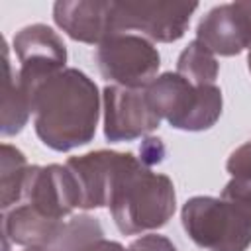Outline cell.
Instances as JSON below:
<instances>
[{
  "instance_id": "obj_1",
  "label": "cell",
  "mask_w": 251,
  "mask_h": 251,
  "mask_svg": "<svg viewBox=\"0 0 251 251\" xmlns=\"http://www.w3.org/2000/svg\"><path fill=\"white\" fill-rule=\"evenodd\" d=\"M102 94L80 69L67 67L31 90L33 127L41 143L67 153L90 143L100 120Z\"/></svg>"
},
{
  "instance_id": "obj_2",
  "label": "cell",
  "mask_w": 251,
  "mask_h": 251,
  "mask_svg": "<svg viewBox=\"0 0 251 251\" xmlns=\"http://www.w3.org/2000/svg\"><path fill=\"white\" fill-rule=\"evenodd\" d=\"M106 208L124 235L149 233L169 224L176 210L173 180L133 153L120 151Z\"/></svg>"
},
{
  "instance_id": "obj_3",
  "label": "cell",
  "mask_w": 251,
  "mask_h": 251,
  "mask_svg": "<svg viewBox=\"0 0 251 251\" xmlns=\"http://www.w3.org/2000/svg\"><path fill=\"white\" fill-rule=\"evenodd\" d=\"M145 94L157 116L180 131L210 129L220 120L224 108L220 86H196L176 71L157 75V78L147 84Z\"/></svg>"
},
{
  "instance_id": "obj_4",
  "label": "cell",
  "mask_w": 251,
  "mask_h": 251,
  "mask_svg": "<svg viewBox=\"0 0 251 251\" xmlns=\"http://www.w3.org/2000/svg\"><path fill=\"white\" fill-rule=\"evenodd\" d=\"M186 235L204 251H247L251 208L222 196H192L180 208Z\"/></svg>"
},
{
  "instance_id": "obj_5",
  "label": "cell",
  "mask_w": 251,
  "mask_h": 251,
  "mask_svg": "<svg viewBox=\"0 0 251 251\" xmlns=\"http://www.w3.org/2000/svg\"><path fill=\"white\" fill-rule=\"evenodd\" d=\"M198 2H110L112 33H137L149 41L173 43L184 37Z\"/></svg>"
},
{
  "instance_id": "obj_6",
  "label": "cell",
  "mask_w": 251,
  "mask_h": 251,
  "mask_svg": "<svg viewBox=\"0 0 251 251\" xmlns=\"http://www.w3.org/2000/svg\"><path fill=\"white\" fill-rule=\"evenodd\" d=\"M94 61L110 84L126 88H147L161 67V55L153 41L124 31L112 33L96 45Z\"/></svg>"
},
{
  "instance_id": "obj_7",
  "label": "cell",
  "mask_w": 251,
  "mask_h": 251,
  "mask_svg": "<svg viewBox=\"0 0 251 251\" xmlns=\"http://www.w3.org/2000/svg\"><path fill=\"white\" fill-rule=\"evenodd\" d=\"M104 137L110 143L147 137L161 126V118L147 100L145 88L106 84L102 90Z\"/></svg>"
},
{
  "instance_id": "obj_8",
  "label": "cell",
  "mask_w": 251,
  "mask_h": 251,
  "mask_svg": "<svg viewBox=\"0 0 251 251\" xmlns=\"http://www.w3.org/2000/svg\"><path fill=\"white\" fill-rule=\"evenodd\" d=\"M12 49L20 61V80L31 90L47 76L67 69V45L47 24H29L16 31Z\"/></svg>"
},
{
  "instance_id": "obj_9",
  "label": "cell",
  "mask_w": 251,
  "mask_h": 251,
  "mask_svg": "<svg viewBox=\"0 0 251 251\" xmlns=\"http://www.w3.org/2000/svg\"><path fill=\"white\" fill-rule=\"evenodd\" d=\"M22 202L49 218L67 220L75 210H80V192L67 165H29Z\"/></svg>"
},
{
  "instance_id": "obj_10",
  "label": "cell",
  "mask_w": 251,
  "mask_h": 251,
  "mask_svg": "<svg viewBox=\"0 0 251 251\" xmlns=\"http://www.w3.org/2000/svg\"><path fill=\"white\" fill-rule=\"evenodd\" d=\"M196 39L216 57H233L251 47V0L210 8L196 25Z\"/></svg>"
},
{
  "instance_id": "obj_11",
  "label": "cell",
  "mask_w": 251,
  "mask_h": 251,
  "mask_svg": "<svg viewBox=\"0 0 251 251\" xmlns=\"http://www.w3.org/2000/svg\"><path fill=\"white\" fill-rule=\"evenodd\" d=\"M67 220H55L33 208L31 204H18L2 212V241L4 251H10V245L29 247H49L53 249L59 241Z\"/></svg>"
},
{
  "instance_id": "obj_12",
  "label": "cell",
  "mask_w": 251,
  "mask_h": 251,
  "mask_svg": "<svg viewBox=\"0 0 251 251\" xmlns=\"http://www.w3.org/2000/svg\"><path fill=\"white\" fill-rule=\"evenodd\" d=\"M53 22L71 39L88 45L112 35L108 0H59L53 4Z\"/></svg>"
},
{
  "instance_id": "obj_13",
  "label": "cell",
  "mask_w": 251,
  "mask_h": 251,
  "mask_svg": "<svg viewBox=\"0 0 251 251\" xmlns=\"http://www.w3.org/2000/svg\"><path fill=\"white\" fill-rule=\"evenodd\" d=\"M120 151L96 149L84 155H75L67 159L78 192H80V210H98L106 208L112 175L118 163Z\"/></svg>"
},
{
  "instance_id": "obj_14",
  "label": "cell",
  "mask_w": 251,
  "mask_h": 251,
  "mask_svg": "<svg viewBox=\"0 0 251 251\" xmlns=\"http://www.w3.org/2000/svg\"><path fill=\"white\" fill-rule=\"evenodd\" d=\"M4 53V80H2V118H0V133L2 137L18 135L33 116L31 110V94L22 84L18 71H14L10 61L8 41H2Z\"/></svg>"
},
{
  "instance_id": "obj_15",
  "label": "cell",
  "mask_w": 251,
  "mask_h": 251,
  "mask_svg": "<svg viewBox=\"0 0 251 251\" xmlns=\"http://www.w3.org/2000/svg\"><path fill=\"white\" fill-rule=\"evenodd\" d=\"M55 251H127L122 243L106 239L102 224L88 214H78L67 220Z\"/></svg>"
},
{
  "instance_id": "obj_16",
  "label": "cell",
  "mask_w": 251,
  "mask_h": 251,
  "mask_svg": "<svg viewBox=\"0 0 251 251\" xmlns=\"http://www.w3.org/2000/svg\"><path fill=\"white\" fill-rule=\"evenodd\" d=\"M0 163H2L0 167V188H2L0 208L2 212H6L22 202L29 163L16 145L6 143V141L0 147Z\"/></svg>"
},
{
  "instance_id": "obj_17",
  "label": "cell",
  "mask_w": 251,
  "mask_h": 251,
  "mask_svg": "<svg viewBox=\"0 0 251 251\" xmlns=\"http://www.w3.org/2000/svg\"><path fill=\"white\" fill-rule=\"evenodd\" d=\"M176 73L196 86L216 84L220 63L204 43H200L198 39H192L176 59Z\"/></svg>"
},
{
  "instance_id": "obj_18",
  "label": "cell",
  "mask_w": 251,
  "mask_h": 251,
  "mask_svg": "<svg viewBox=\"0 0 251 251\" xmlns=\"http://www.w3.org/2000/svg\"><path fill=\"white\" fill-rule=\"evenodd\" d=\"M226 171L229 173V180L220 196L251 208V139L229 153Z\"/></svg>"
},
{
  "instance_id": "obj_19",
  "label": "cell",
  "mask_w": 251,
  "mask_h": 251,
  "mask_svg": "<svg viewBox=\"0 0 251 251\" xmlns=\"http://www.w3.org/2000/svg\"><path fill=\"white\" fill-rule=\"evenodd\" d=\"M127 251H178L176 245L161 233H143L127 245Z\"/></svg>"
},
{
  "instance_id": "obj_20",
  "label": "cell",
  "mask_w": 251,
  "mask_h": 251,
  "mask_svg": "<svg viewBox=\"0 0 251 251\" xmlns=\"http://www.w3.org/2000/svg\"><path fill=\"white\" fill-rule=\"evenodd\" d=\"M139 159L147 165V167H153V165H159L163 163L165 159V145L159 137H151L147 135L139 147Z\"/></svg>"
},
{
  "instance_id": "obj_21",
  "label": "cell",
  "mask_w": 251,
  "mask_h": 251,
  "mask_svg": "<svg viewBox=\"0 0 251 251\" xmlns=\"http://www.w3.org/2000/svg\"><path fill=\"white\" fill-rule=\"evenodd\" d=\"M24 251H55V249H49V247H29V249H24Z\"/></svg>"
},
{
  "instance_id": "obj_22",
  "label": "cell",
  "mask_w": 251,
  "mask_h": 251,
  "mask_svg": "<svg viewBox=\"0 0 251 251\" xmlns=\"http://www.w3.org/2000/svg\"><path fill=\"white\" fill-rule=\"evenodd\" d=\"M247 67H249V73H251V47L247 51Z\"/></svg>"
}]
</instances>
